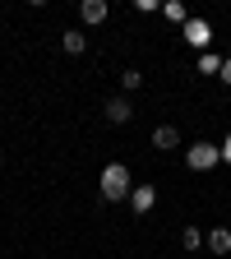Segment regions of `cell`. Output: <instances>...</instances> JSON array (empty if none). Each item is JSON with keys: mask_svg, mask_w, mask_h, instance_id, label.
I'll use <instances>...</instances> for the list:
<instances>
[{"mask_svg": "<svg viewBox=\"0 0 231 259\" xmlns=\"http://www.w3.org/2000/svg\"><path fill=\"white\" fill-rule=\"evenodd\" d=\"M199 70H204V74H222V56L204 51V56H199Z\"/></svg>", "mask_w": 231, "mask_h": 259, "instance_id": "11", "label": "cell"}, {"mask_svg": "<svg viewBox=\"0 0 231 259\" xmlns=\"http://www.w3.org/2000/svg\"><path fill=\"white\" fill-rule=\"evenodd\" d=\"M204 245H208L213 254H226V250H231V227H213V232L204 236Z\"/></svg>", "mask_w": 231, "mask_h": 259, "instance_id": "8", "label": "cell"}, {"mask_svg": "<svg viewBox=\"0 0 231 259\" xmlns=\"http://www.w3.org/2000/svg\"><path fill=\"white\" fill-rule=\"evenodd\" d=\"M153 148H157V153L180 148V130H176V125H157V130H153Z\"/></svg>", "mask_w": 231, "mask_h": 259, "instance_id": "5", "label": "cell"}, {"mask_svg": "<svg viewBox=\"0 0 231 259\" xmlns=\"http://www.w3.org/2000/svg\"><path fill=\"white\" fill-rule=\"evenodd\" d=\"M79 14H83V23H107V0H79Z\"/></svg>", "mask_w": 231, "mask_h": 259, "instance_id": "7", "label": "cell"}, {"mask_svg": "<svg viewBox=\"0 0 231 259\" xmlns=\"http://www.w3.org/2000/svg\"><path fill=\"white\" fill-rule=\"evenodd\" d=\"M217 79H222V83H231V56L222 60V74H217Z\"/></svg>", "mask_w": 231, "mask_h": 259, "instance_id": "15", "label": "cell"}, {"mask_svg": "<svg viewBox=\"0 0 231 259\" xmlns=\"http://www.w3.org/2000/svg\"><path fill=\"white\" fill-rule=\"evenodd\" d=\"M120 88H125V93L144 88V70H125V74H120Z\"/></svg>", "mask_w": 231, "mask_h": 259, "instance_id": "12", "label": "cell"}, {"mask_svg": "<svg viewBox=\"0 0 231 259\" xmlns=\"http://www.w3.org/2000/svg\"><path fill=\"white\" fill-rule=\"evenodd\" d=\"M97 185H102V199H107V204L129 199V190H134V181H129V167H125V162H107Z\"/></svg>", "mask_w": 231, "mask_h": 259, "instance_id": "1", "label": "cell"}, {"mask_svg": "<svg viewBox=\"0 0 231 259\" xmlns=\"http://www.w3.org/2000/svg\"><path fill=\"white\" fill-rule=\"evenodd\" d=\"M60 47L70 51V56H83V51H88V37H83L79 28H70V32H60Z\"/></svg>", "mask_w": 231, "mask_h": 259, "instance_id": "9", "label": "cell"}, {"mask_svg": "<svg viewBox=\"0 0 231 259\" xmlns=\"http://www.w3.org/2000/svg\"><path fill=\"white\" fill-rule=\"evenodd\" d=\"M102 116H107L111 125H129V120H134V107H129L125 97H107V107H102Z\"/></svg>", "mask_w": 231, "mask_h": 259, "instance_id": "3", "label": "cell"}, {"mask_svg": "<svg viewBox=\"0 0 231 259\" xmlns=\"http://www.w3.org/2000/svg\"><path fill=\"white\" fill-rule=\"evenodd\" d=\"M157 204V190L153 185H134V190H129V208H134V213H148Z\"/></svg>", "mask_w": 231, "mask_h": 259, "instance_id": "6", "label": "cell"}, {"mask_svg": "<svg viewBox=\"0 0 231 259\" xmlns=\"http://www.w3.org/2000/svg\"><path fill=\"white\" fill-rule=\"evenodd\" d=\"M180 245L185 250H199L204 245V232H199V227H185V232H180Z\"/></svg>", "mask_w": 231, "mask_h": 259, "instance_id": "10", "label": "cell"}, {"mask_svg": "<svg viewBox=\"0 0 231 259\" xmlns=\"http://www.w3.org/2000/svg\"><path fill=\"white\" fill-rule=\"evenodd\" d=\"M162 14H167V19H176V23H190L185 5H176V0H171V5H162Z\"/></svg>", "mask_w": 231, "mask_h": 259, "instance_id": "13", "label": "cell"}, {"mask_svg": "<svg viewBox=\"0 0 231 259\" xmlns=\"http://www.w3.org/2000/svg\"><path fill=\"white\" fill-rule=\"evenodd\" d=\"M185 42L204 51V47L213 42V28H208V19H190V23H185Z\"/></svg>", "mask_w": 231, "mask_h": 259, "instance_id": "4", "label": "cell"}, {"mask_svg": "<svg viewBox=\"0 0 231 259\" xmlns=\"http://www.w3.org/2000/svg\"><path fill=\"white\" fill-rule=\"evenodd\" d=\"M0 157H5V148H0Z\"/></svg>", "mask_w": 231, "mask_h": 259, "instance_id": "16", "label": "cell"}, {"mask_svg": "<svg viewBox=\"0 0 231 259\" xmlns=\"http://www.w3.org/2000/svg\"><path fill=\"white\" fill-rule=\"evenodd\" d=\"M185 162H190V171H213L217 162H222V148L208 144V139H194V144L185 148Z\"/></svg>", "mask_w": 231, "mask_h": 259, "instance_id": "2", "label": "cell"}, {"mask_svg": "<svg viewBox=\"0 0 231 259\" xmlns=\"http://www.w3.org/2000/svg\"><path fill=\"white\" fill-rule=\"evenodd\" d=\"M217 148H222V162H231V130H226V139H222Z\"/></svg>", "mask_w": 231, "mask_h": 259, "instance_id": "14", "label": "cell"}]
</instances>
